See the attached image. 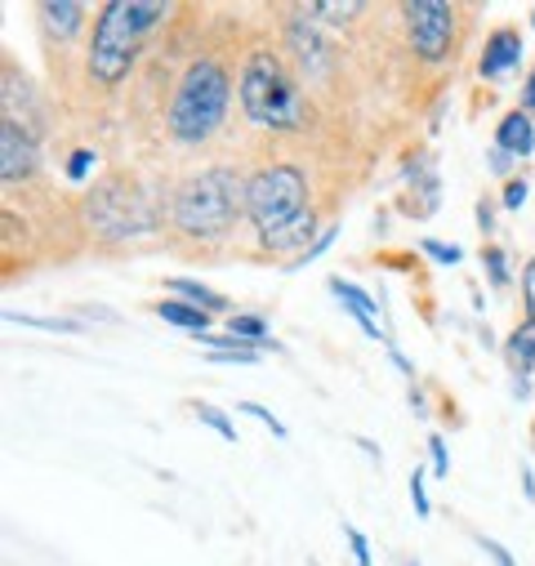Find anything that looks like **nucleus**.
I'll list each match as a JSON object with an SVG mask.
<instances>
[{
  "label": "nucleus",
  "mask_w": 535,
  "mask_h": 566,
  "mask_svg": "<svg viewBox=\"0 0 535 566\" xmlns=\"http://www.w3.org/2000/svg\"><path fill=\"white\" fill-rule=\"evenodd\" d=\"M478 228H482V232H486V237H491V232H495V201H486V197H482V201H478Z\"/></svg>",
  "instance_id": "obj_34"
},
{
  "label": "nucleus",
  "mask_w": 535,
  "mask_h": 566,
  "mask_svg": "<svg viewBox=\"0 0 535 566\" xmlns=\"http://www.w3.org/2000/svg\"><path fill=\"white\" fill-rule=\"evenodd\" d=\"M192 415L206 423V429H214L223 442H232V447H237V423H232V415H228V410H219V406H210V401H192Z\"/></svg>",
  "instance_id": "obj_20"
},
{
  "label": "nucleus",
  "mask_w": 535,
  "mask_h": 566,
  "mask_svg": "<svg viewBox=\"0 0 535 566\" xmlns=\"http://www.w3.org/2000/svg\"><path fill=\"white\" fill-rule=\"evenodd\" d=\"M531 28H535V10H531Z\"/></svg>",
  "instance_id": "obj_39"
},
{
  "label": "nucleus",
  "mask_w": 535,
  "mask_h": 566,
  "mask_svg": "<svg viewBox=\"0 0 535 566\" xmlns=\"http://www.w3.org/2000/svg\"><path fill=\"white\" fill-rule=\"evenodd\" d=\"M166 19H170V6H157V0H103L90 28V54H85L90 81L103 90H116L134 72L144 45L157 36Z\"/></svg>",
  "instance_id": "obj_2"
},
{
  "label": "nucleus",
  "mask_w": 535,
  "mask_h": 566,
  "mask_svg": "<svg viewBox=\"0 0 535 566\" xmlns=\"http://www.w3.org/2000/svg\"><path fill=\"white\" fill-rule=\"evenodd\" d=\"M513 166H517V157H508V153L491 148V175H500V179H513V175H508Z\"/></svg>",
  "instance_id": "obj_33"
},
{
  "label": "nucleus",
  "mask_w": 535,
  "mask_h": 566,
  "mask_svg": "<svg viewBox=\"0 0 535 566\" xmlns=\"http://www.w3.org/2000/svg\"><path fill=\"white\" fill-rule=\"evenodd\" d=\"M526 192H531V184H526L522 175H513V179H504L500 206H504V210H522V206H526Z\"/></svg>",
  "instance_id": "obj_25"
},
{
  "label": "nucleus",
  "mask_w": 535,
  "mask_h": 566,
  "mask_svg": "<svg viewBox=\"0 0 535 566\" xmlns=\"http://www.w3.org/2000/svg\"><path fill=\"white\" fill-rule=\"evenodd\" d=\"M429 455H433V473L447 478L451 473V451H447V438L442 433H429Z\"/></svg>",
  "instance_id": "obj_28"
},
{
  "label": "nucleus",
  "mask_w": 535,
  "mask_h": 566,
  "mask_svg": "<svg viewBox=\"0 0 535 566\" xmlns=\"http://www.w3.org/2000/svg\"><path fill=\"white\" fill-rule=\"evenodd\" d=\"M245 219V179L232 166H210L179 184L170 201V228L188 241H219Z\"/></svg>",
  "instance_id": "obj_3"
},
{
  "label": "nucleus",
  "mask_w": 535,
  "mask_h": 566,
  "mask_svg": "<svg viewBox=\"0 0 535 566\" xmlns=\"http://www.w3.org/2000/svg\"><path fill=\"white\" fill-rule=\"evenodd\" d=\"M420 250H424L433 263H447V268H455V263L464 259V254H460V245H442V241H433V237H424V241H420Z\"/></svg>",
  "instance_id": "obj_26"
},
{
  "label": "nucleus",
  "mask_w": 535,
  "mask_h": 566,
  "mask_svg": "<svg viewBox=\"0 0 535 566\" xmlns=\"http://www.w3.org/2000/svg\"><path fill=\"white\" fill-rule=\"evenodd\" d=\"M228 335L241 339V344H254V348H273V353H282V339L268 335V322H263L259 313H232V317H228Z\"/></svg>",
  "instance_id": "obj_18"
},
{
  "label": "nucleus",
  "mask_w": 535,
  "mask_h": 566,
  "mask_svg": "<svg viewBox=\"0 0 535 566\" xmlns=\"http://www.w3.org/2000/svg\"><path fill=\"white\" fill-rule=\"evenodd\" d=\"M522 63V32L517 28H495L482 45V63H478V76L482 81H500L508 76L513 67Z\"/></svg>",
  "instance_id": "obj_10"
},
{
  "label": "nucleus",
  "mask_w": 535,
  "mask_h": 566,
  "mask_svg": "<svg viewBox=\"0 0 535 566\" xmlns=\"http://www.w3.org/2000/svg\"><path fill=\"white\" fill-rule=\"evenodd\" d=\"M495 148L508 153V157H517V161H526V157L535 153V125H531V112H522V107L504 112V120L495 125Z\"/></svg>",
  "instance_id": "obj_12"
},
{
  "label": "nucleus",
  "mask_w": 535,
  "mask_h": 566,
  "mask_svg": "<svg viewBox=\"0 0 535 566\" xmlns=\"http://www.w3.org/2000/svg\"><path fill=\"white\" fill-rule=\"evenodd\" d=\"M482 268H486V276H491V286H508V254H504L500 245H486V250H482Z\"/></svg>",
  "instance_id": "obj_23"
},
{
  "label": "nucleus",
  "mask_w": 535,
  "mask_h": 566,
  "mask_svg": "<svg viewBox=\"0 0 535 566\" xmlns=\"http://www.w3.org/2000/svg\"><path fill=\"white\" fill-rule=\"evenodd\" d=\"M237 103H241V112H245L259 129L291 134V129L304 125L300 85L291 81L286 63H282L273 50L245 54V63H241V72H237Z\"/></svg>",
  "instance_id": "obj_5"
},
{
  "label": "nucleus",
  "mask_w": 535,
  "mask_h": 566,
  "mask_svg": "<svg viewBox=\"0 0 535 566\" xmlns=\"http://www.w3.org/2000/svg\"><path fill=\"white\" fill-rule=\"evenodd\" d=\"M228 107H232V72L223 59L201 54L188 63L183 81L175 85L166 129H170L175 144H206V138L223 125Z\"/></svg>",
  "instance_id": "obj_4"
},
{
  "label": "nucleus",
  "mask_w": 535,
  "mask_h": 566,
  "mask_svg": "<svg viewBox=\"0 0 535 566\" xmlns=\"http://www.w3.org/2000/svg\"><path fill=\"white\" fill-rule=\"evenodd\" d=\"M161 322H170V326H179V331H188V335H206L210 331V313H201V308H192V304H183V300H161L157 308H153Z\"/></svg>",
  "instance_id": "obj_17"
},
{
  "label": "nucleus",
  "mask_w": 535,
  "mask_h": 566,
  "mask_svg": "<svg viewBox=\"0 0 535 566\" xmlns=\"http://www.w3.org/2000/svg\"><path fill=\"white\" fill-rule=\"evenodd\" d=\"M522 308H526V322H535V254L522 263Z\"/></svg>",
  "instance_id": "obj_27"
},
{
  "label": "nucleus",
  "mask_w": 535,
  "mask_h": 566,
  "mask_svg": "<svg viewBox=\"0 0 535 566\" xmlns=\"http://www.w3.org/2000/svg\"><path fill=\"white\" fill-rule=\"evenodd\" d=\"M335 241H339V223L322 228V237H317V241H313V245H308V250H304L300 259H291V263H286V272H300V268H308V263H313V259H322V254H326V250H331Z\"/></svg>",
  "instance_id": "obj_21"
},
{
  "label": "nucleus",
  "mask_w": 535,
  "mask_h": 566,
  "mask_svg": "<svg viewBox=\"0 0 535 566\" xmlns=\"http://www.w3.org/2000/svg\"><path fill=\"white\" fill-rule=\"evenodd\" d=\"M401 23H407V41H411L420 63L442 67L451 59L455 36H460V10L455 6H442V0H411V6H401Z\"/></svg>",
  "instance_id": "obj_7"
},
{
  "label": "nucleus",
  "mask_w": 535,
  "mask_h": 566,
  "mask_svg": "<svg viewBox=\"0 0 535 566\" xmlns=\"http://www.w3.org/2000/svg\"><path fill=\"white\" fill-rule=\"evenodd\" d=\"M245 219L268 254L300 259L322 232L308 192V175L295 161H273L245 179ZM286 259V263H291Z\"/></svg>",
  "instance_id": "obj_1"
},
{
  "label": "nucleus",
  "mask_w": 535,
  "mask_h": 566,
  "mask_svg": "<svg viewBox=\"0 0 535 566\" xmlns=\"http://www.w3.org/2000/svg\"><path fill=\"white\" fill-rule=\"evenodd\" d=\"M522 112H535V67H531V76L522 85Z\"/></svg>",
  "instance_id": "obj_35"
},
{
  "label": "nucleus",
  "mask_w": 535,
  "mask_h": 566,
  "mask_svg": "<svg viewBox=\"0 0 535 566\" xmlns=\"http://www.w3.org/2000/svg\"><path fill=\"white\" fill-rule=\"evenodd\" d=\"M10 322L36 326V331H54V335H81V331H85L81 322H67V317H28V313H10Z\"/></svg>",
  "instance_id": "obj_22"
},
{
  "label": "nucleus",
  "mask_w": 535,
  "mask_h": 566,
  "mask_svg": "<svg viewBox=\"0 0 535 566\" xmlns=\"http://www.w3.org/2000/svg\"><path fill=\"white\" fill-rule=\"evenodd\" d=\"M197 344H206V361H219V366H254L259 361V348L254 344H241L232 335H197Z\"/></svg>",
  "instance_id": "obj_14"
},
{
  "label": "nucleus",
  "mask_w": 535,
  "mask_h": 566,
  "mask_svg": "<svg viewBox=\"0 0 535 566\" xmlns=\"http://www.w3.org/2000/svg\"><path fill=\"white\" fill-rule=\"evenodd\" d=\"M90 170H94V153L90 148H76L67 157V179H90Z\"/></svg>",
  "instance_id": "obj_30"
},
{
  "label": "nucleus",
  "mask_w": 535,
  "mask_h": 566,
  "mask_svg": "<svg viewBox=\"0 0 535 566\" xmlns=\"http://www.w3.org/2000/svg\"><path fill=\"white\" fill-rule=\"evenodd\" d=\"M411 504H416V513H420V517H429V513H433L429 491H424V469H416V473H411Z\"/></svg>",
  "instance_id": "obj_31"
},
{
  "label": "nucleus",
  "mask_w": 535,
  "mask_h": 566,
  "mask_svg": "<svg viewBox=\"0 0 535 566\" xmlns=\"http://www.w3.org/2000/svg\"><path fill=\"white\" fill-rule=\"evenodd\" d=\"M473 539H478V548H482V553H491V562H495V566H517V562H513V553H508L500 539H491V535H473Z\"/></svg>",
  "instance_id": "obj_32"
},
{
  "label": "nucleus",
  "mask_w": 535,
  "mask_h": 566,
  "mask_svg": "<svg viewBox=\"0 0 535 566\" xmlns=\"http://www.w3.org/2000/svg\"><path fill=\"white\" fill-rule=\"evenodd\" d=\"M357 447H361V451H370V460H375V464H379V447H375V442H370V438H357Z\"/></svg>",
  "instance_id": "obj_38"
},
{
  "label": "nucleus",
  "mask_w": 535,
  "mask_h": 566,
  "mask_svg": "<svg viewBox=\"0 0 535 566\" xmlns=\"http://www.w3.org/2000/svg\"><path fill=\"white\" fill-rule=\"evenodd\" d=\"M326 291H331V295L344 304V313H348V317H353V322H357V326H361V331H366L375 344H384V348L392 344V339L379 331V322H375V313H379V308H375V300H370L361 286H353V281H344V276L335 272V276L326 281Z\"/></svg>",
  "instance_id": "obj_11"
},
{
  "label": "nucleus",
  "mask_w": 535,
  "mask_h": 566,
  "mask_svg": "<svg viewBox=\"0 0 535 566\" xmlns=\"http://www.w3.org/2000/svg\"><path fill=\"white\" fill-rule=\"evenodd\" d=\"M522 486H526V500L535 504V473L531 469H522Z\"/></svg>",
  "instance_id": "obj_37"
},
{
  "label": "nucleus",
  "mask_w": 535,
  "mask_h": 566,
  "mask_svg": "<svg viewBox=\"0 0 535 566\" xmlns=\"http://www.w3.org/2000/svg\"><path fill=\"white\" fill-rule=\"evenodd\" d=\"M504 357H508L513 379H531V370H535V322H522V326L508 335Z\"/></svg>",
  "instance_id": "obj_16"
},
{
  "label": "nucleus",
  "mask_w": 535,
  "mask_h": 566,
  "mask_svg": "<svg viewBox=\"0 0 535 566\" xmlns=\"http://www.w3.org/2000/svg\"><path fill=\"white\" fill-rule=\"evenodd\" d=\"M407 566H424V562H407Z\"/></svg>",
  "instance_id": "obj_40"
},
{
  "label": "nucleus",
  "mask_w": 535,
  "mask_h": 566,
  "mask_svg": "<svg viewBox=\"0 0 535 566\" xmlns=\"http://www.w3.org/2000/svg\"><path fill=\"white\" fill-rule=\"evenodd\" d=\"M344 539H348V548H353V562H357V566H370V544H366V535L344 522Z\"/></svg>",
  "instance_id": "obj_29"
},
{
  "label": "nucleus",
  "mask_w": 535,
  "mask_h": 566,
  "mask_svg": "<svg viewBox=\"0 0 535 566\" xmlns=\"http://www.w3.org/2000/svg\"><path fill=\"white\" fill-rule=\"evenodd\" d=\"M317 23H331V28H339V23H353V19H361L366 14V6L361 0H313V6H304Z\"/></svg>",
  "instance_id": "obj_19"
},
{
  "label": "nucleus",
  "mask_w": 535,
  "mask_h": 566,
  "mask_svg": "<svg viewBox=\"0 0 535 566\" xmlns=\"http://www.w3.org/2000/svg\"><path fill=\"white\" fill-rule=\"evenodd\" d=\"M85 219L103 241H129L157 228V214L148 210V197L134 179H98L85 197Z\"/></svg>",
  "instance_id": "obj_6"
},
{
  "label": "nucleus",
  "mask_w": 535,
  "mask_h": 566,
  "mask_svg": "<svg viewBox=\"0 0 535 566\" xmlns=\"http://www.w3.org/2000/svg\"><path fill=\"white\" fill-rule=\"evenodd\" d=\"M241 410H245V415H254V419H259L273 438H291V429H286V423H282L273 410H268V406H259V401H241Z\"/></svg>",
  "instance_id": "obj_24"
},
{
  "label": "nucleus",
  "mask_w": 535,
  "mask_h": 566,
  "mask_svg": "<svg viewBox=\"0 0 535 566\" xmlns=\"http://www.w3.org/2000/svg\"><path fill=\"white\" fill-rule=\"evenodd\" d=\"M286 45H291V59H295V67L304 72V81L326 76L331 63H335L331 41H326V28H322L308 10H295V19L286 23Z\"/></svg>",
  "instance_id": "obj_9"
},
{
  "label": "nucleus",
  "mask_w": 535,
  "mask_h": 566,
  "mask_svg": "<svg viewBox=\"0 0 535 566\" xmlns=\"http://www.w3.org/2000/svg\"><path fill=\"white\" fill-rule=\"evenodd\" d=\"M36 170H41V138L23 120L6 116L0 120V179H6V188H14L28 184Z\"/></svg>",
  "instance_id": "obj_8"
},
{
  "label": "nucleus",
  "mask_w": 535,
  "mask_h": 566,
  "mask_svg": "<svg viewBox=\"0 0 535 566\" xmlns=\"http://www.w3.org/2000/svg\"><path fill=\"white\" fill-rule=\"evenodd\" d=\"M388 357H392V366H397V370H401V375H407V379H416V366H411V361H407V357H401V353H397V348H392V344H388Z\"/></svg>",
  "instance_id": "obj_36"
},
{
  "label": "nucleus",
  "mask_w": 535,
  "mask_h": 566,
  "mask_svg": "<svg viewBox=\"0 0 535 566\" xmlns=\"http://www.w3.org/2000/svg\"><path fill=\"white\" fill-rule=\"evenodd\" d=\"M166 286H170V300H183V304H192V308H201V313H210V317L228 308V300H223L219 291H210L206 281H192V276H170Z\"/></svg>",
  "instance_id": "obj_15"
},
{
  "label": "nucleus",
  "mask_w": 535,
  "mask_h": 566,
  "mask_svg": "<svg viewBox=\"0 0 535 566\" xmlns=\"http://www.w3.org/2000/svg\"><path fill=\"white\" fill-rule=\"evenodd\" d=\"M36 14L45 23V36H54L59 45L63 41H76L81 28H85V6H81V0H45Z\"/></svg>",
  "instance_id": "obj_13"
}]
</instances>
